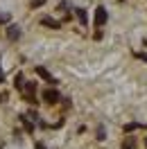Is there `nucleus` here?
Listing matches in <instances>:
<instances>
[{"label":"nucleus","mask_w":147,"mask_h":149,"mask_svg":"<svg viewBox=\"0 0 147 149\" xmlns=\"http://www.w3.org/2000/svg\"><path fill=\"white\" fill-rule=\"evenodd\" d=\"M41 97H43V102H46V104H57L59 100H61V95H59L57 88H46Z\"/></svg>","instance_id":"obj_1"},{"label":"nucleus","mask_w":147,"mask_h":149,"mask_svg":"<svg viewBox=\"0 0 147 149\" xmlns=\"http://www.w3.org/2000/svg\"><path fill=\"white\" fill-rule=\"evenodd\" d=\"M106 20H109V14H106V9H104V7H97V9H95V25H97V27H102Z\"/></svg>","instance_id":"obj_2"},{"label":"nucleus","mask_w":147,"mask_h":149,"mask_svg":"<svg viewBox=\"0 0 147 149\" xmlns=\"http://www.w3.org/2000/svg\"><path fill=\"white\" fill-rule=\"evenodd\" d=\"M36 74H38V77H43V79H46V81H50V84H57V79H55L50 72H48L43 65H36Z\"/></svg>","instance_id":"obj_3"},{"label":"nucleus","mask_w":147,"mask_h":149,"mask_svg":"<svg viewBox=\"0 0 147 149\" xmlns=\"http://www.w3.org/2000/svg\"><path fill=\"white\" fill-rule=\"evenodd\" d=\"M41 25L52 27V29H59V27H61V23H59V20H55V18H50V16H43V18H41Z\"/></svg>","instance_id":"obj_4"},{"label":"nucleus","mask_w":147,"mask_h":149,"mask_svg":"<svg viewBox=\"0 0 147 149\" xmlns=\"http://www.w3.org/2000/svg\"><path fill=\"white\" fill-rule=\"evenodd\" d=\"M7 36H9V41H18L20 38V29L16 27V25H9V27H7Z\"/></svg>","instance_id":"obj_5"},{"label":"nucleus","mask_w":147,"mask_h":149,"mask_svg":"<svg viewBox=\"0 0 147 149\" xmlns=\"http://www.w3.org/2000/svg\"><path fill=\"white\" fill-rule=\"evenodd\" d=\"M75 14H77V18H79V23H82V25H86V23H88V16H86V9H75Z\"/></svg>","instance_id":"obj_6"},{"label":"nucleus","mask_w":147,"mask_h":149,"mask_svg":"<svg viewBox=\"0 0 147 149\" xmlns=\"http://www.w3.org/2000/svg\"><path fill=\"white\" fill-rule=\"evenodd\" d=\"M20 120H23V127H25V131H29V133H32V131H34V124H32V122H29L27 118H25V115H23V118H20Z\"/></svg>","instance_id":"obj_7"},{"label":"nucleus","mask_w":147,"mask_h":149,"mask_svg":"<svg viewBox=\"0 0 147 149\" xmlns=\"http://www.w3.org/2000/svg\"><path fill=\"white\" fill-rule=\"evenodd\" d=\"M23 86H25V77H23V74H16V88L23 91Z\"/></svg>","instance_id":"obj_8"},{"label":"nucleus","mask_w":147,"mask_h":149,"mask_svg":"<svg viewBox=\"0 0 147 149\" xmlns=\"http://www.w3.org/2000/svg\"><path fill=\"white\" fill-rule=\"evenodd\" d=\"M106 138V131H104V127H100V129H97V140H104Z\"/></svg>","instance_id":"obj_9"},{"label":"nucleus","mask_w":147,"mask_h":149,"mask_svg":"<svg viewBox=\"0 0 147 149\" xmlns=\"http://www.w3.org/2000/svg\"><path fill=\"white\" fill-rule=\"evenodd\" d=\"M134 129H138V122H131V124L125 127V131H134Z\"/></svg>","instance_id":"obj_10"},{"label":"nucleus","mask_w":147,"mask_h":149,"mask_svg":"<svg viewBox=\"0 0 147 149\" xmlns=\"http://www.w3.org/2000/svg\"><path fill=\"white\" fill-rule=\"evenodd\" d=\"M122 149H134V140L129 138V140H127V142H125V145H122Z\"/></svg>","instance_id":"obj_11"},{"label":"nucleus","mask_w":147,"mask_h":149,"mask_svg":"<svg viewBox=\"0 0 147 149\" xmlns=\"http://www.w3.org/2000/svg\"><path fill=\"white\" fill-rule=\"evenodd\" d=\"M34 149H46V145H43V142H36V147Z\"/></svg>","instance_id":"obj_12"},{"label":"nucleus","mask_w":147,"mask_h":149,"mask_svg":"<svg viewBox=\"0 0 147 149\" xmlns=\"http://www.w3.org/2000/svg\"><path fill=\"white\" fill-rule=\"evenodd\" d=\"M5 81V72H2V68H0V84Z\"/></svg>","instance_id":"obj_13"},{"label":"nucleus","mask_w":147,"mask_h":149,"mask_svg":"<svg viewBox=\"0 0 147 149\" xmlns=\"http://www.w3.org/2000/svg\"><path fill=\"white\" fill-rule=\"evenodd\" d=\"M145 147H147V138H145Z\"/></svg>","instance_id":"obj_14"}]
</instances>
